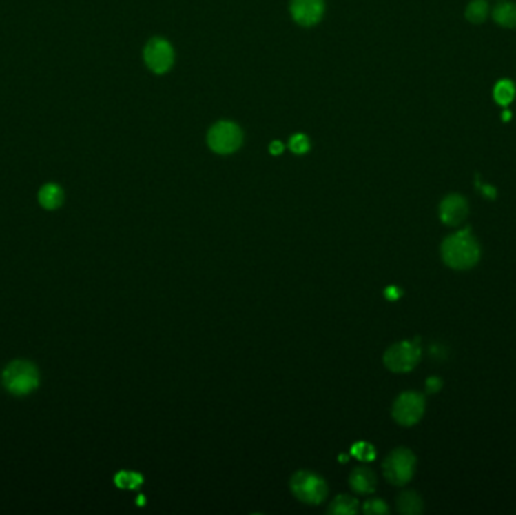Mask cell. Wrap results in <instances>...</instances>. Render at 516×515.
Instances as JSON below:
<instances>
[{
    "label": "cell",
    "instance_id": "6da1fadb",
    "mask_svg": "<svg viewBox=\"0 0 516 515\" xmlns=\"http://www.w3.org/2000/svg\"><path fill=\"white\" fill-rule=\"evenodd\" d=\"M441 256L444 263L456 271H466L479 263L480 245L473 236L470 228L459 230L448 236L441 245Z\"/></svg>",
    "mask_w": 516,
    "mask_h": 515
},
{
    "label": "cell",
    "instance_id": "7a4b0ae2",
    "mask_svg": "<svg viewBox=\"0 0 516 515\" xmlns=\"http://www.w3.org/2000/svg\"><path fill=\"white\" fill-rule=\"evenodd\" d=\"M2 384L8 393L28 396L39 385V374L34 363L14 360L2 372Z\"/></svg>",
    "mask_w": 516,
    "mask_h": 515
},
{
    "label": "cell",
    "instance_id": "3957f363",
    "mask_svg": "<svg viewBox=\"0 0 516 515\" xmlns=\"http://www.w3.org/2000/svg\"><path fill=\"white\" fill-rule=\"evenodd\" d=\"M243 144V132L233 121H218L207 133V145L216 154H233Z\"/></svg>",
    "mask_w": 516,
    "mask_h": 515
},
{
    "label": "cell",
    "instance_id": "277c9868",
    "mask_svg": "<svg viewBox=\"0 0 516 515\" xmlns=\"http://www.w3.org/2000/svg\"><path fill=\"white\" fill-rule=\"evenodd\" d=\"M415 464V455L409 449L399 447L393 450L384 461V474L393 485L402 487L414 476Z\"/></svg>",
    "mask_w": 516,
    "mask_h": 515
},
{
    "label": "cell",
    "instance_id": "5b68a950",
    "mask_svg": "<svg viewBox=\"0 0 516 515\" xmlns=\"http://www.w3.org/2000/svg\"><path fill=\"white\" fill-rule=\"evenodd\" d=\"M290 487L300 502L309 505H319L328 496L327 482L311 472H298L293 474Z\"/></svg>",
    "mask_w": 516,
    "mask_h": 515
},
{
    "label": "cell",
    "instance_id": "8992f818",
    "mask_svg": "<svg viewBox=\"0 0 516 515\" xmlns=\"http://www.w3.org/2000/svg\"><path fill=\"white\" fill-rule=\"evenodd\" d=\"M420 356H422V350L415 340H403L388 347L384 355V363L391 372L404 374L417 366Z\"/></svg>",
    "mask_w": 516,
    "mask_h": 515
},
{
    "label": "cell",
    "instance_id": "52a82bcc",
    "mask_svg": "<svg viewBox=\"0 0 516 515\" xmlns=\"http://www.w3.org/2000/svg\"><path fill=\"white\" fill-rule=\"evenodd\" d=\"M176 53L168 39L154 37L149 39L144 49V61L149 71L154 74H165L172 68Z\"/></svg>",
    "mask_w": 516,
    "mask_h": 515
},
{
    "label": "cell",
    "instance_id": "ba28073f",
    "mask_svg": "<svg viewBox=\"0 0 516 515\" xmlns=\"http://www.w3.org/2000/svg\"><path fill=\"white\" fill-rule=\"evenodd\" d=\"M426 410V399L417 392H404L395 399L393 417L402 426H412L420 422Z\"/></svg>",
    "mask_w": 516,
    "mask_h": 515
},
{
    "label": "cell",
    "instance_id": "9c48e42d",
    "mask_svg": "<svg viewBox=\"0 0 516 515\" xmlns=\"http://www.w3.org/2000/svg\"><path fill=\"white\" fill-rule=\"evenodd\" d=\"M291 19L299 26L311 28L323 19L324 2L323 0H291L290 3Z\"/></svg>",
    "mask_w": 516,
    "mask_h": 515
},
{
    "label": "cell",
    "instance_id": "30bf717a",
    "mask_svg": "<svg viewBox=\"0 0 516 515\" xmlns=\"http://www.w3.org/2000/svg\"><path fill=\"white\" fill-rule=\"evenodd\" d=\"M468 215V203L462 195L451 194L442 200L440 205V216L444 224L459 225Z\"/></svg>",
    "mask_w": 516,
    "mask_h": 515
},
{
    "label": "cell",
    "instance_id": "8fae6325",
    "mask_svg": "<svg viewBox=\"0 0 516 515\" xmlns=\"http://www.w3.org/2000/svg\"><path fill=\"white\" fill-rule=\"evenodd\" d=\"M351 487L360 494L373 493L376 488V476L367 467H358L351 474Z\"/></svg>",
    "mask_w": 516,
    "mask_h": 515
},
{
    "label": "cell",
    "instance_id": "7c38bea8",
    "mask_svg": "<svg viewBox=\"0 0 516 515\" xmlns=\"http://www.w3.org/2000/svg\"><path fill=\"white\" fill-rule=\"evenodd\" d=\"M63 191L62 188L56 183H47L38 194V201L43 205L45 210H56L59 209L63 203Z\"/></svg>",
    "mask_w": 516,
    "mask_h": 515
},
{
    "label": "cell",
    "instance_id": "4fadbf2b",
    "mask_svg": "<svg viewBox=\"0 0 516 515\" xmlns=\"http://www.w3.org/2000/svg\"><path fill=\"white\" fill-rule=\"evenodd\" d=\"M397 506L402 514L417 515L423 511V501L414 491H404L397 498Z\"/></svg>",
    "mask_w": 516,
    "mask_h": 515
},
{
    "label": "cell",
    "instance_id": "5bb4252c",
    "mask_svg": "<svg viewBox=\"0 0 516 515\" xmlns=\"http://www.w3.org/2000/svg\"><path fill=\"white\" fill-rule=\"evenodd\" d=\"M494 20L504 28H516V5L499 3L494 10Z\"/></svg>",
    "mask_w": 516,
    "mask_h": 515
},
{
    "label": "cell",
    "instance_id": "9a60e30c",
    "mask_svg": "<svg viewBox=\"0 0 516 515\" xmlns=\"http://www.w3.org/2000/svg\"><path fill=\"white\" fill-rule=\"evenodd\" d=\"M358 511V502L356 498L351 496H338L334 498V502L331 503L328 512L329 514H338V515H346V514H355Z\"/></svg>",
    "mask_w": 516,
    "mask_h": 515
},
{
    "label": "cell",
    "instance_id": "2e32d148",
    "mask_svg": "<svg viewBox=\"0 0 516 515\" xmlns=\"http://www.w3.org/2000/svg\"><path fill=\"white\" fill-rule=\"evenodd\" d=\"M516 88L510 81H499L494 88V99L502 106H507L513 100Z\"/></svg>",
    "mask_w": 516,
    "mask_h": 515
},
{
    "label": "cell",
    "instance_id": "e0dca14e",
    "mask_svg": "<svg viewBox=\"0 0 516 515\" xmlns=\"http://www.w3.org/2000/svg\"><path fill=\"white\" fill-rule=\"evenodd\" d=\"M488 3L486 0H473V2L466 8V19L471 23H482L485 21L488 17Z\"/></svg>",
    "mask_w": 516,
    "mask_h": 515
},
{
    "label": "cell",
    "instance_id": "ac0fdd59",
    "mask_svg": "<svg viewBox=\"0 0 516 515\" xmlns=\"http://www.w3.org/2000/svg\"><path fill=\"white\" fill-rule=\"evenodd\" d=\"M289 148L291 153H295L298 156L307 154L311 148V142H309V138L304 133H295L289 141Z\"/></svg>",
    "mask_w": 516,
    "mask_h": 515
},
{
    "label": "cell",
    "instance_id": "d6986e66",
    "mask_svg": "<svg viewBox=\"0 0 516 515\" xmlns=\"http://www.w3.org/2000/svg\"><path fill=\"white\" fill-rule=\"evenodd\" d=\"M352 454L358 459H361V461H371V459L375 458V447L369 445V443L360 441L352 447Z\"/></svg>",
    "mask_w": 516,
    "mask_h": 515
},
{
    "label": "cell",
    "instance_id": "ffe728a7",
    "mask_svg": "<svg viewBox=\"0 0 516 515\" xmlns=\"http://www.w3.org/2000/svg\"><path fill=\"white\" fill-rule=\"evenodd\" d=\"M115 482H116V485L121 488H134L141 483V476H138V474H134V473L121 472L120 474H116Z\"/></svg>",
    "mask_w": 516,
    "mask_h": 515
},
{
    "label": "cell",
    "instance_id": "44dd1931",
    "mask_svg": "<svg viewBox=\"0 0 516 515\" xmlns=\"http://www.w3.org/2000/svg\"><path fill=\"white\" fill-rule=\"evenodd\" d=\"M364 512L365 514H386L388 508L384 501H379V498H375V501H369L364 505Z\"/></svg>",
    "mask_w": 516,
    "mask_h": 515
},
{
    "label": "cell",
    "instance_id": "7402d4cb",
    "mask_svg": "<svg viewBox=\"0 0 516 515\" xmlns=\"http://www.w3.org/2000/svg\"><path fill=\"white\" fill-rule=\"evenodd\" d=\"M426 387H427V392H429V393H436V392H438L440 388L442 387V383H441V379H440V378L433 376V378H429V379H427Z\"/></svg>",
    "mask_w": 516,
    "mask_h": 515
},
{
    "label": "cell",
    "instance_id": "603a6c76",
    "mask_svg": "<svg viewBox=\"0 0 516 515\" xmlns=\"http://www.w3.org/2000/svg\"><path fill=\"white\" fill-rule=\"evenodd\" d=\"M269 152L274 156H280L284 153V144L281 141H272L271 145H269Z\"/></svg>",
    "mask_w": 516,
    "mask_h": 515
}]
</instances>
